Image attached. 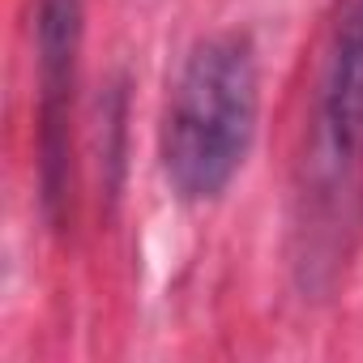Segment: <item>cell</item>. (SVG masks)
Listing matches in <instances>:
<instances>
[{
    "mask_svg": "<svg viewBox=\"0 0 363 363\" xmlns=\"http://www.w3.org/2000/svg\"><path fill=\"white\" fill-rule=\"evenodd\" d=\"M257 133V56L244 35L201 39L171 90L162 124V167L179 197H218Z\"/></svg>",
    "mask_w": 363,
    "mask_h": 363,
    "instance_id": "6da1fadb",
    "label": "cell"
},
{
    "mask_svg": "<svg viewBox=\"0 0 363 363\" xmlns=\"http://www.w3.org/2000/svg\"><path fill=\"white\" fill-rule=\"evenodd\" d=\"M363 171V0H337L325 48L316 116L303 154V231L316 252L337 248L354 223V193Z\"/></svg>",
    "mask_w": 363,
    "mask_h": 363,
    "instance_id": "7a4b0ae2",
    "label": "cell"
},
{
    "mask_svg": "<svg viewBox=\"0 0 363 363\" xmlns=\"http://www.w3.org/2000/svg\"><path fill=\"white\" fill-rule=\"evenodd\" d=\"M82 48V0H39V90H43V197L48 210L65 201L69 189V120H73V77Z\"/></svg>",
    "mask_w": 363,
    "mask_h": 363,
    "instance_id": "3957f363",
    "label": "cell"
}]
</instances>
